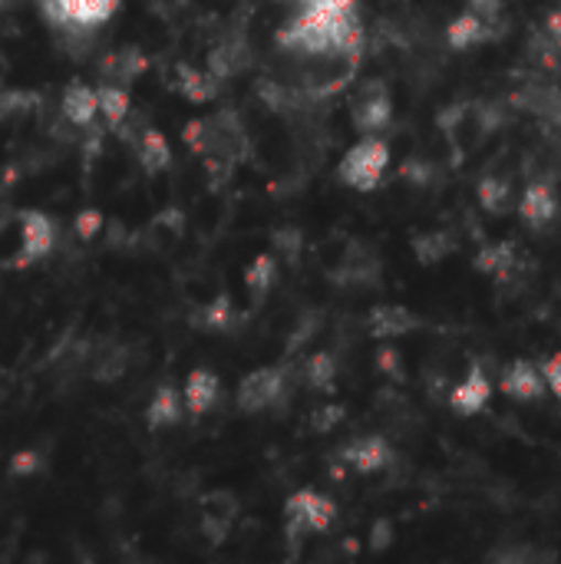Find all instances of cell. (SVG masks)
Wrapping results in <instances>:
<instances>
[{
    "instance_id": "cell-36",
    "label": "cell",
    "mask_w": 561,
    "mask_h": 564,
    "mask_svg": "<svg viewBox=\"0 0 561 564\" xmlns=\"http://www.w3.org/2000/svg\"><path fill=\"white\" fill-rule=\"evenodd\" d=\"M470 7H476V10H483V13H489L493 20H496V10H499V0H466Z\"/></svg>"
},
{
    "instance_id": "cell-28",
    "label": "cell",
    "mask_w": 561,
    "mask_h": 564,
    "mask_svg": "<svg viewBox=\"0 0 561 564\" xmlns=\"http://www.w3.org/2000/svg\"><path fill=\"white\" fill-rule=\"evenodd\" d=\"M235 324H238V311L228 297L208 301L198 314V330H208V334H228Z\"/></svg>"
},
{
    "instance_id": "cell-33",
    "label": "cell",
    "mask_w": 561,
    "mask_h": 564,
    "mask_svg": "<svg viewBox=\"0 0 561 564\" xmlns=\"http://www.w3.org/2000/svg\"><path fill=\"white\" fill-rule=\"evenodd\" d=\"M337 420H344V410L341 406H321L314 413V426H321V433H327Z\"/></svg>"
},
{
    "instance_id": "cell-23",
    "label": "cell",
    "mask_w": 561,
    "mask_h": 564,
    "mask_svg": "<svg viewBox=\"0 0 561 564\" xmlns=\"http://www.w3.org/2000/svg\"><path fill=\"white\" fill-rule=\"evenodd\" d=\"M248 63H251V53H248V43L245 40H238V36H231V40H222V43H215L212 46V53H208V69L225 83V79H231V76H238V73H245L248 69Z\"/></svg>"
},
{
    "instance_id": "cell-40",
    "label": "cell",
    "mask_w": 561,
    "mask_h": 564,
    "mask_svg": "<svg viewBox=\"0 0 561 564\" xmlns=\"http://www.w3.org/2000/svg\"><path fill=\"white\" fill-rule=\"evenodd\" d=\"M3 3H7V0H0V7H3Z\"/></svg>"
},
{
    "instance_id": "cell-2",
    "label": "cell",
    "mask_w": 561,
    "mask_h": 564,
    "mask_svg": "<svg viewBox=\"0 0 561 564\" xmlns=\"http://www.w3.org/2000/svg\"><path fill=\"white\" fill-rule=\"evenodd\" d=\"M182 139L185 145L202 155L205 162H228V165H238L245 155H248V135H245V126L241 119L231 112V109H222L215 116H202V119H192L185 129H182Z\"/></svg>"
},
{
    "instance_id": "cell-6",
    "label": "cell",
    "mask_w": 561,
    "mask_h": 564,
    "mask_svg": "<svg viewBox=\"0 0 561 564\" xmlns=\"http://www.w3.org/2000/svg\"><path fill=\"white\" fill-rule=\"evenodd\" d=\"M288 383H291V377L284 367H255L238 383V410L245 416L268 413L271 406H278L288 397Z\"/></svg>"
},
{
    "instance_id": "cell-19",
    "label": "cell",
    "mask_w": 561,
    "mask_h": 564,
    "mask_svg": "<svg viewBox=\"0 0 561 564\" xmlns=\"http://www.w3.org/2000/svg\"><path fill=\"white\" fill-rule=\"evenodd\" d=\"M132 149H136L139 165H142L149 175H159V172H165V169L172 165V145H169V139H165L159 129H152V126H142V129H139V135L132 139Z\"/></svg>"
},
{
    "instance_id": "cell-14",
    "label": "cell",
    "mask_w": 561,
    "mask_h": 564,
    "mask_svg": "<svg viewBox=\"0 0 561 564\" xmlns=\"http://www.w3.org/2000/svg\"><path fill=\"white\" fill-rule=\"evenodd\" d=\"M367 327L374 340H400L420 327V317L407 304H377L367 314Z\"/></svg>"
},
{
    "instance_id": "cell-24",
    "label": "cell",
    "mask_w": 561,
    "mask_h": 564,
    "mask_svg": "<svg viewBox=\"0 0 561 564\" xmlns=\"http://www.w3.org/2000/svg\"><path fill=\"white\" fill-rule=\"evenodd\" d=\"M99 93V119L106 129L119 132L126 126V119L132 116V96H129V86H119V83H99L96 86Z\"/></svg>"
},
{
    "instance_id": "cell-4",
    "label": "cell",
    "mask_w": 561,
    "mask_h": 564,
    "mask_svg": "<svg viewBox=\"0 0 561 564\" xmlns=\"http://www.w3.org/2000/svg\"><path fill=\"white\" fill-rule=\"evenodd\" d=\"M337 522V506L331 496L317 489H298L284 502V539L291 545H301L308 535H324Z\"/></svg>"
},
{
    "instance_id": "cell-5",
    "label": "cell",
    "mask_w": 561,
    "mask_h": 564,
    "mask_svg": "<svg viewBox=\"0 0 561 564\" xmlns=\"http://www.w3.org/2000/svg\"><path fill=\"white\" fill-rule=\"evenodd\" d=\"M119 0H40V13L66 36H89L96 26L109 23Z\"/></svg>"
},
{
    "instance_id": "cell-11",
    "label": "cell",
    "mask_w": 561,
    "mask_h": 564,
    "mask_svg": "<svg viewBox=\"0 0 561 564\" xmlns=\"http://www.w3.org/2000/svg\"><path fill=\"white\" fill-rule=\"evenodd\" d=\"M493 377H489V370L483 367V364H473L453 387H450V397H446V403H450V410L456 413V416H479L486 406H489V400H493Z\"/></svg>"
},
{
    "instance_id": "cell-37",
    "label": "cell",
    "mask_w": 561,
    "mask_h": 564,
    "mask_svg": "<svg viewBox=\"0 0 561 564\" xmlns=\"http://www.w3.org/2000/svg\"><path fill=\"white\" fill-rule=\"evenodd\" d=\"M30 469H36V463H33V456L26 453V456H20V463H13V473H30Z\"/></svg>"
},
{
    "instance_id": "cell-16",
    "label": "cell",
    "mask_w": 561,
    "mask_h": 564,
    "mask_svg": "<svg viewBox=\"0 0 561 564\" xmlns=\"http://www.w3.org/2000/svg\"><path fill=\"white\" fill-rule=\"evenodd\" d=\"M185 413L188 410H185L182 390L175 383H162V387H155V393H152V400L145 406V426L155 430V433H162V430L179 426Z\"/></svg>"
},
{
    "instance_id": "cell-26",
    "label": "cell",
    "mask_w": 561,
    "mask_h": 564,
    "mask_svg": "<svg viewBox=\"0 0 561 564\" xmlns=\"http://www.w3.org/2000/svg\"><path fill=\"white\" fill-rule=\"evenodd\" d=\"M337 357L331 354V350H314L308 360H304V370H301V377H304V387L308 390H314V393H334V387H337Z\"/></svg>"
},
{
    "instance_id": "cell-31",
    "label": "cell",
    "mask_w": 561,
    "mask_h": 564,
    "mask_svg": "<svg viewBox=\"0 0 561 564\" xmlns=\"http://www.w3.org/2000/svg\"><path fill=\"white\" fill-rule=\"evenodd\" d=\"M99 228H103V215H99L96 208H86V212H79V215H76V221H73V231H76L83 241H93Z\"/></svg>"
},
{
    "instance_id": "cell-13",
    "label": "cell",
    "mask_w": 561,
    "mask_h": 564,
    "mask_svg": "<svg viewBox=\"0 0 561 564\" xmlns=\"http://www.w3.org/2000/svg\"><path fill=\"white\" fill-rule=\"evenodd\" d=\"M496 26H493V17L476 10V7H466L463 13H456L446 26V43L453 50H473L486 40H493Z\"/></svg>"
},
{
    "instance_id": "cell-7",
    "label": "cell",
    "mask_w": 561,
    "mask_h": 564,
    "mask_svg": "<svg viewBox=\"0 0 561 564\" xmlns=\"http://www.w3.org/2000/svg\"><path fill=\"white\" fill-rule=\"evenodd\" d=\"M350 126L360 135H380L393 126V93L384 79H370L357 89L350 102Z\"/></svg>"
},
{
    "instance_id": "cell-12",
    "label": "cell",
    "mask_w": 561,
    "mask_h": 564,
    "mask_svg": "<svg viewBox=\"0 0 561 564\" xmlns=\"http://www.w3.org/2000/svg\"><path fill=\"white\" fill-rule=\"evenodd\" d=\"M337 456H341V463H344L347 469H354V473H360V476H377V473L390 469L393 459H397V456H393V446H390L384 436H377V433L354 436L347 446L337 449Z\"/></svg>"
},
{
    "instance_id": "cell-18",
    "label": "cell",
    "mask_w": 561,
    "mask_h": 564,
    "mask_svg": "<svg viewBox=\"0 0 561 564\" xmlns=\"http://www.w3.org/2000/svg\"><path fill=\"white\" fill-rule=\"evenodd\" d=\"M473 264H476L479 274H486L493 281H506L519 268V248H516V241H489V245L479 248Z\"/></svg>"
},
{
    "instance_id": "cell-25",
    "label": "cell",
    "mask_w": 561,
    "mask_h": 564,
    "mask_svg": "<svg viewBox=\"0 0 561 564\" xmlns=\"http://www.w3.org/2000/svg\"><path fill=\"white\" fill-rule=\"evenodd\" d=\"M142 69H145V56L136 46H122L99 63L103 83H119V86H129L132 79H139Z\"/></svg>"
},
{
    "instance_id": "cell-32",
    "label": "cell",
    "mask_w": 561,
    "mask_h": 564,
    "mask_svg": "<svg viewBox=\"0 0 561 564\" xmlns=\"http://www.w3.org/2000/svg\"><path fill=\"white\" fill-rule=\"evenodd\" d=\"M542 373H546L549 393L559 400V406H561V350H555L549 360H542Z\"/></svg>"
},
{
    "instance_id": "cell-35",
    "label": "cell",
    "mask_w": 561,
    "mask_h": 564,
    "mask_svg": "<svg viewBox=\"0 0 561 564\" xmlns=\"http://www.w3.org/2000/svg\"><path fill=\"white\" fill-rule=\"evenodd\" d=\"M542 33H546V36H549V40H552V43H555V46L561 50V13L559 10H555L549 20H546V30H542Z\"/></svg>"
},
{
    "instance_id": "cell-22",
    "label": "cell",
    "mask_w": 561,
    "mask_h": 564,
    "mask_svg": "<svg viewBox=\"0 0 561 564\" xmlns=\"http://www.w3.org/2000/svg\"><path fill=\"white\" fill-rule=\"evenodd\" d=\"M218 86H222V79L208 66L198 69V66L182 63L175 69V93L188 102H212L218 96Z\"/></svg>"
},
{
    "instance_id": "cell-34",
    "label": "cell",
    "mask_w": 561,
    "mask_h": 564,
    "mask_svg": "<svg viewBox=\"0 0 561 564\" xmlns=\"http://www.w3.org/2000/svg\"><path fill=\"white\" fill-rule=\"evenodd\" d=\"M390 539H393V525H390L387 519H380V522L374 525V532H370V545H374V549H387Z\"/></svg>"
},
{
    "instance_id": "cell-27",
    "label": "cell",
    "mask_w": 561,
    "mask_h": 564,
    "mask_svg": "<svg viewBox=\"0 0 561 564\" xmlns=\"http://www.w3.org/2000/svg\"><path fill=\"white\" fill-rule=\"evenodd\" d=\"M410 245H413V258L420 264H440L456 251V238L446 228H430V231L417 235Z\"/></svg>"
},
{
    "instance_id": "cell-29",
    "label": "cell",
    "mask_w": 561,
    "mask_h": 564,
    "mask_svg": "<svg viewBox=\"0 0 561 564\" xmlns=\"http://www.w3.org/2000/svg\"><path fill=\"white\" fill-rule=\"evenodd\" d=\"M126 367H129V350H126V347H112L109 354L99 357V364H96V380H99V383H112V380H119V377L126 373Z\"/></svg>"
},
{
    "instance_id": "cell-8",
    "label": "cell",
    "mask_w": 561,
    "mask_h": 564,
    "mask_svg": "<svg viewBox=\"0 0 561 564\" xmlns=\"http://www.w3.org/2000/svg\"><path fill=\"white\" fill-rule=\"evenodd\" d=\"M56 248V221L46 212L23 208L20 212V254L10 261L13 268H30L43 261Z\"/></svg>"
},
{
    "instance_id": "cell-15",
    "label": "cell",
    "mask_w": 561,
    "mask_h": 564,
    "mask_svg": "<svg viewBox=\"0 0 561 564\" xmlns=\"http://www.w3.org/2000/svg\"><path fill=\"white\" fill-rule=\"evenodd\" d=\"M60 116L63 122H69L73 129H93L96 119H99V93L86 83H69L63 89V99H60Z\"/></svg>"
},
{
    "instance_id": "cell-21",
    "label": "cell",
    "mask_w": 561,
    "mask_h": 564,
    "mask_svg": "<svg viewBox=\"0 0 561 564\" xmlns=\"http://www.w3.org/2000/svg\"><path fill=\"white\" fill-rule=\"evenodd\" d=\"M278 278H281V264H278V254L274 251H261L251 258V264L245 268V291L251 297V304H261L274 288H278Z\"/></svg>"
},
{
    "instance_id": "cell-9",
    "label": "cell",
    "mask_w": 561,
    "mask_h": 564,
    "mask_svg": "<svg viewBox=\"0 0 561 564\" xmlns=\"http://www.w3.org/2000/svg\"><path fill=\"white\" fill-rule=\"evenodd\" d=\"M516 212H519L522 225L532 228V231L552 228L561 212L555 182H552V178H532V182L522 188V195H519V202H516Z\"/></svg>"
},
{
    "instance_id": "cell-3",
    "label": "cell",
    "mask_w": 561,
    "mask_h": 564,
    "mask_svg": "<svg viewBox=\"0 0 561 564\" xmlns=\"http://www.w3.org/2000/svg\"><path fill=\"white\" fill-rule=\"evenodd\" d=\"M390 159H393V152H390L387 139H380V135H360V139L341 155V162H337V178H341V185H347V188L367 195V192L380 188V182H384V175H387V169H390Z\"/></svg>"
},
{
    "instance_id": "cell-1",
    "label": "cell",
    "mask_w": 561,
    "mask_h": 564,
    "mask_svg": "<svg viewBox=\"0 0 561 564\" xmlns=\"http://www.w3.org/2000/svg\"><path fill=\"white\" fill-rule=\"evenodd\" d=\"M278 46L314 59H357L364 50L357 0H298L278 30Z\"/></svg>"
},
{
    "instance_id": "cell-30",
    "label": "cell",
    "mask_w": 561,
    "mask_h": 564,
    "mask_svg": "<svg viewBox=\"0 0 561 564\" xmlns=\"http://www.w3.org/2000/svg\"><path fill=\"white\" fill-rule=\"evenodd\" d=\"M271 245H274V254H281V258H288V261H298L301 245H304V235H301L298 228L288 225V228H278V231H274Z\"/></svg>"
},
{
    "instance_id": "cell-39",
    "label": "cell",
    "mask_w": 561,
    "mask_h": 564,
    "mask_svg": "<svg viewBox=\"0 0 561 564\" xmlns=\"http://www.w3.org/2000/svg\"><path fill=\"white\" fill-rule=\"evenodd\" d=\"M552 119H559L561 122V99H559V109H555V116H552Z\"/></svg>"
},
{
    "instance_id": "cell-17",
    "label": "cell",
    "mask_w": 561,
    "mask_h": 564,
    "mask_svg": "<svg viewBox=\"0 0 561 564\" xmlns=\"http://www.w3.org/2000/svg\"><path fill=\"white\" fill-rule=\"evenodd\" d=\"M182 397H185V410L192 416H205L215 410L218 397H222V380L215 370H205V367H195L188 377H185V387H182Z\"/></svg>"
},
{
    "instance_id": "cell-38",
    "label": "cell",
    "mask_w": 561,
    "mask_h": 564,
    "mask_svg": "<svg viewBox=\"0 0 561 564\" xmlns=\"http://www.w3.org/2000/svg\"><path fill=\"white\" fill-rule=\"evenodd\" d=\"M3 69H7V59H3V53H0V76H3Z\"/></svg>"
},
{
    "instance_id": "cell-10",
    "label": "cell",
    "mask_w": 561,
    "mask_h": 564,
    "mask_svg": "<svg viewBox=\"0 0 561 564\" xmlns=\"http://www.w3.org/2000/svg\"><path fill=\"white\" fill-rule=\"evenodd\" d=\"M499 390L516 400V403H539L546 400L549 393V383H546V373H542V364L529 360V357H516L503 367L499 373Z\"/></svg>"
},
{
    "instance_id": "cell-20",
    "label": "cell",
    "mask_w": 561,
    "mask_h": 564,
    "mask_svg": "<svg viewBox=\"0 0 561 564\" xmlns=\"http://www.w3.org/2000/svg\"><path fill=\"white\" fill-rule=\"evenodd\" d=\"M476 198H479V208L493 218H503L516 208V188L506 175L499 172H486L476 185Z\"/></svg>"
}]
</instances>
